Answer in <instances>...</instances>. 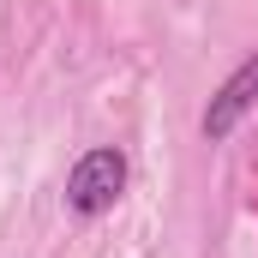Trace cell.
Instances as JSON below:
<instances>
[{
    "mask_svg": "<svg viewBox=\"0 0 258 258\" xmlns=\"http://www.w3.org/2000/svg\"><path fill=\"white\" fill-rule=\"evenodd\" d=\"M120 192H126V156H120L114 144L84 150V156L72 162V174H66V210H78V216H102V210H114Z\"/></svg>",
    "mask_w": 258,
    "mask_h": 258,
    "instance_id": "obj_1",
    "label": "cell"
},
{
    "mask_svg": "<svg viewBox=\"0 0 258 258\" xmlns=\"http://www.w3.org/2000/svg\"><path fill=\"white\" fill-rule=\"evenodd\" d=\"M252 108H258V54H246V60L222 78V90L210 96V108H204V138H228Z\"/></svg>",
    "mask_w": 258,
    "mask_h": 258,
    "instance_id": "obj_2",
    "label": "cell"
}]
</instances>
